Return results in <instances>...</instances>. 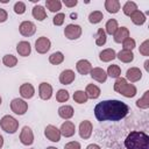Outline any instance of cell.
<instances>
[{"label": "cell", "mask_w": 149, "mask_h": 149, "mask_svg": "<svg viewBox=\"0 0 149 149\" xmlns=\"http://www.w3.org/2000/svg\"><path fill=\"white\" fill-rule=\"evenodd\" d=\"M73 114H74V111H73L72 106H70V105H63L58 108V115L64 120L71 119L73 116Z\"/></svg>", "instance_id": "7402d4cb"}, {"label": "cell", "mask_w": 149, "mask_h": 149, "mask_svg": "<svg viewBox=\"0 0 149 149\" xmlns=\"http://www.w3.org/2000/svg\"><path fill=\"white\" fill-rule=\"evenodd\" d=\"M119 28L118 26V21L115 19H111L106 22V26H105V33L108 34V35H114V33L116 31V29Z\"/></svg>", "instance_id": "83f0119b"}, {"label": "cell", "mask_w": 149, "mask_h": 149, "mask_svg": "<svg viewBox=\"0 0 149 149\" xmlns=\"http://www.w3.org/2000/svg\"><path fill=\"white\" fill-rule=\"evenodd\" d=\"M0 127L8 134H14L19 129V121L12 115H3L0 120Z\"/></svg>", "instance_id": "277c9868"}, {"label": "cell", "mask_w": 149, "mask_h": 149, "mask_svg": "<svg viewBox=\"0 0 149 149\" xmlns=\"http://www.w3.org/2000/svg\"><path fill=\"white\" fill-rule=\"evenodd\" d=\"M50 47H51V42L45 36L38 37L36 40V42H35V49H36V51L38 54H47L49 51Z\"/></svg>", "instance_id": "9c48e42d"}, {"label": "cell", "mask_w": 149, "mask_h": 149, "mask_svg": "<svg viewBox=\"0 0 149 149\" xmlns=\"http://www.w3.org/2000/svg\"><path fill=\"white\" fill-rule=\"evenodd\" d=\"M30 149H34V148H30Z\"/></svg>", "instance_id": "816d5d0a"}, {"label": "cell", "mask_w": 149, "mask_h": 149, "mask_svg": "<svg viewBox=\"0 0 149 149\" xmlns=\"http://www.w3.org/2000/svg\"><path fill=\"white\" fill-rule=\"evenodd\" d=\"M87 95H86V93L84 92V91H81V90H78V91H76L74 93H73V100L77 102V104H85L86 101H87Z\"/></svg>", "instance_id": "8d00e7d4"}, {"label": "cell", "mask_w": 149, "mask_h": 149, "mask_svg": "<svg viewBox=\"0 0 149 149\" xmlns=\"http://www.w3.org/2000/svg\"><path fill=\"white\" fill-rule=\"evenodd\" d=\"M13 9H14V12H15L16 14L21 15V14H23V13L26 12V3L22 2V1H17V2H15Z\"/></svg>", "instance_id": "60d3db41"}, {"label": "cell", "mask_w": 149, "mask_h": 149, "mask_svg": "<svg viewBox=\"0 0 149 149\" xmlns=\"http://www.w3.org/2000/svg\"><path fill=\"white\" fill-rule=\"evenodd\" d=\"M59 132H61V135H63L65 137H71L76 133V126L72 121H65L62 123Z\"/></svg>", "instance_id": "4fadbf2b"}, {"label": "cell", "mask_w": 149, "mask_h": 149, "mask_svg": "<svg viewBox=\"0 0 149 149\" xmlns=\"http://www.w3.org/2000/svg\"><path fill=\"white\" fill-rule=\"evenodd\" d=\"M76 69H77V71H78L80 74L85 76V74H87V73L91 72L92 65H91V63H90L87 59H79V61L76 63Z\"/></svg>", "instance_id": "e0dca14e"}, {"label": "cell", "mask_w": 149, "mask_h": 149, "mask_svg": "<svg viewBox=\"0 0 149 149\" xmlns=\"http://www.w3.org/2000/svg\"><path fill=\"white\" fill-rule=\"evenodd\" d=\"M16 51H17V54H19L20 56H22V57L29 56L30 52H31L30 43L27 42V41H21V42H19L17 45H16Z\"/></svg>", "instance_id": "d6986e66"}, {"label": "cell", "mask_w": 149, "mask_h": 149, "mask_svg": "<svg viewBox=\"0 0 149 149\" xmlns=\"http://www.w3.org/2000/svg\"><path fill=\"white\" fill-rule=\"evenodd\" d=\"M125 146L127 149H149V136L144 132L133 130L127 135Z\"/></svg>", "instance_id": "7a4b0ae2"}, {"label": "cell", "mask_w": 149, "mask_h": 149, "mask_svg": "<svg viewBox=\"0 0 149 149\" xmlns=\"http://www.w3.org/2000/svg\"><path fill=\"white\" fill-rule=\"evenodd\" d=\"M64 35L68 40H77L81 35V27L79 24L70 23L64 29Z\"/></svg>", "instance_id": "8992f818"}, {"label": "cell", "mask_w": 149, "mask_h": 149, "mask_svg": "<svg viewBox=\"0 0 149 149\" xmlns=\"http://www.w3.org/2000/svg\"><path fill=\"white\" fill-rule=\"evenodd\" d=\"M2 146H3V137H2V135L0 134V149L2 148Z\"/></svg>", "instance_id": "7dc6e473"}, {"label": "cell", "mask_w": 149, "mask_h": 149, "mask_svg": "<svg viewBox=\"0 0 149 149\" xmlns=\"http://www.w3.org/2000/svg\"><path fill=\"white\" fill-rule=\"evenodd\" d=\"M19 31L24 37H30L36 33V26L31 21H23L19 26Z\"/></svg>", "instance_id": "52a82bcc"}, {"label": "cell", "mask_w": 149, "mask_h": 149, "mask_svg": "<svg viewBox=\"0 0 149 149\" xmlns=\"http://www.w3.org/2000/svg\"><path fill=\"white\" fill-rule=\"evenodd\" d=\"M120 1L119 0H106L105 9L111 14H116L120 10Z\"/></svg>", "instance_id": "603a6c76"}, {"label": "cell", "mask_w": 149, "mask_h": 149, "mask_svg": "<svg viewBox=\"0 0 149 149\" xmlns=\"http://www.w3.org/2000/svg\"><path fill=\"white\" fill-rule=\"evenodd\" d=\"M115 58H116V52H115L114 49H112V48L104 49V50L100 51V54H99V59H100L101 62H105V63L111 62V61H113V59H115Z\"/></svg>", "instance_id": "ffe728a7"}, {"label": "cell", "mask_w": 149, "mask_h": 149, "mask_svg": "<svg viewBox=\"0 0 149 149\" xmlns=\"http://www.w3.org/2000/svg\"><path fill=\"white\" fill-rule=\"evenodd\" d=\"M38 95L42 100H49L52 97V86L49 83H41L38 85Z\"/></svg>", "instance_id": "7c38bea8"}, {"label": "cell", "mask_w": 149, "mask_h": 149, "mask_svg": "<svg viewBox=\"0 0 149 149\" xmlns=\"http://www.w3.org/2000/svg\"><path fill=\"white\" fill-rule=\"evenodd\" d=\"M142 78V71L139 68H130L126 72V80H129L130 83H136Z\"/></svg>", "instance_id": "5bb4252c"}, {"label": "cell", "mask_w": 149, "mask_h": 149, "mask_svg": "<svg viewBox=\"0 0 149 149\" xmlns=\"http://www.w3.org/2000/svg\"><path fill=\"white\" fill-rule=\"evenodd\" d=\"M85 93H86L87 98H90V99H97V98H99L101 91H100V88H99L97 85H94V84H88V85L86 86Z\"/></svg>", "instance_id": "484cf974"}, {"label": "cell", "mask_w": 149, "mask_h": 149, "mask_svg": "<svg viewBox=\"0 0 149 149\" xmlns=\"http://www.w3.org/2000/svg\"><path fill=\"white\" fill-rule=\"evenodd\" d=\"M69 98H70V94H69V92H68L66 90L61 88V90H58L57 93H56V100H57L58 102H65V101L69 100Z\"/></svg>", "instance_id": "74e56055"}, {"label": "cell", "mask_w": 149, "mask_h": 149, "mask_svg": "<svg viewBox=\"0 0 149 149\" xmlns=\"http://www.w3.org/2000/svg\"><path fill=\"white\" fill-rule=\"evenodd\" d=\"M64 149H81V146L77 141H71L64 146Z\"/></svg>", "instance_id": "7bdbcfd3"}, {"label": "cell", "mask_w": 149, "mask_h": 149, "mask_svg": "<svg viewBox=\"0 0 149 149\" xmlns=\"http://www.w3.org/2000/svg\"><path fill=\"white\" fill-rule=\"evenodd\" d=\"M122 10H123V14H125V15L130 16L135 10H137V5H136L134 1H127V2L123 5Z\"/></svg>", "instance_id": "1f68e13d"}, {"label": "cell", "mask_w": 149, "mask_h": 149, "mask_svg": "<svg viewBox=\"0 0 149 149\" xmlns=\"http://www.w3.org/2000/svg\"><path fill=\"white\" fill-rule=\"evenodd\" d=\"M1 102H2V99H1V97H0V105H1Z\"/></svg>", "instance_id": "f907efd6"}, {"label": "cell", "mask_w": 149, "mask_h": 149, "mask_svg": "<svg viewBox=\"0 0 149 149\" xmlns=\"http://www.w3.org/2000/svg\"><path fill=\"white\" fill-rule=\"evenodd\" d=\"M45 6L51 13H56L62 9V2L59 0H45Z\"/></svg>", "instance_id": "f546056e"}, {"label": "cell", "mask_w": 149, "mask_h": 149, "mask_svg": "<svg viewBox=\"0 0 149 149\" xmlns=\"http://www.w3.org/2000/svg\"><path fill=\"white\" fill-rule=\"evenodd\" d=\"M44 135H45V137L49 140V141H51V142H58L59 140H61V132H59V129L56 127V126H54V125H48L47 127H45V129H44Z\"/></svg>", "instance_id": "ba28073f"}, {"label": "cell", "mask_w": 149, "mask_h": 149, "mask_svg": "<svg viewBox=\"0 0 149 149\" xmlns=\"http://www.w3.org/2000/svg\"><path fill=\"white\" fill-rule=\"evenodd\" d=\"M49 62L54 65H58L64 62V55L61 51H55L49 56Z\"/></svg>", "instance_id": "4dcf8cb0"}, {"label": "cell", "mask_w": 149, "mask_h": 149, "mask_svg": "<svg viewBox=\"0 0 149 149\" xmlns=\"http://www.w3.org/2000/svg\"><path fill=\"white\" fill-rule=\"evenodd\" d=\"M63 3H64L66 7L71 8V7H74V6L78 3V1H77V0H64Z\"/></svg>", "instance_id": "f6af8a7d"}, {"label": "cell", "mask_w": 149, "mask_h": 149, "mask_svg": "<svg viewBox=\"0 0 149 149\" xmlns=\"http://www.w3.org/2000/svg\"><path fill=\"white\" fill-rule=\"evenodd\" d=\"M114 91L126 98H133L136 95V92H137L135 85L128 83L126 80V78H122V77L116 78V80L114 83Z\"/></svg>", "instance_id": "3957f363"}, {"label": "cell", "mask_w": 149, "mask_h": 149, "mask_svg": "<svg viewBox=\"0 0 149 149\" xmlns=\"http://www.w3.org/2000/svg\"><path fill=\"white\" fill-rule=\"evenodd\" d=\"M102 19H104V14H102V12H100V10H93V12L90 13V15H88V21H90V23H92V24L99 23Z\"/></svg>", "instance_id": "e575fe53"}, {"label": "cell", "mask_w": 149, "mask_h": 149, "mask_svg": "<svg viewBox=\"0 0 149 149\" xmlns=\"http://www.w3.org/2000/svg\"><path fill=\"white\" fill-rule=\"evenodd\" d=\"M2 63H3L7 68H13V66H15V65L17 64V58H16L14 55L8 54V55H5V56L2 57Z\"/></svg>", "instance_id": "d590c367"}, {"label": "cell", "mask_w": 149, "mask_h": 149, "mask_svg": "<svg viewBox=\"0 0 149 149\" xmlns=\"http://www.w3.org/2000/svg\"><path fill=\"white\" fill-rule=\"evenodd\" d=\"M114 41L116 43H121L123 42L127 37H129V30L127 27H119L116 29V31L114 33Z\"/></svg>", "instance_id": "44dd1931"}, {"label": "cell", "mask_w": 149, "mask_h": 149, "mask_svg": "<svg viewBox=\"0 0 149 149\" xmlns=\"http://www.w3.org/2000/svg\"><path fill=\"white\" fill-rule=\"evenodd\" d=\"M129 112V107L121 100H104L95 105L94 115L98 121H119Z\"/></svg>", "instance_id": "6da1fadb"}, {"label": "cell", "mask_w": 149, "mask_h": 149, "mask_svg": "<svg viewBox=\"0 0 149 149\" xmlns=\"http://www.w3.org/2000/svg\"><path fill=\"white\" fill-rule=\"evenodd\" d=\"M74 78H76V74H74V72H73L72 70H70V69L63 70V71L61 72V74H59V81H61V84H63V85H70V84L74 80Z\"/></svg>", "instance_id": "2e32d148"}, {"label": "cell", "mask_w": 149, "mask_h": 149, "mask_svg": "<svg viewBox=\"0 0 149 149\" xmlns=\"http://www.w3.org/2000/svg\"><path fill=\"white\" fill-rule=\"evenodd\" d=\"M20 141L24 146H30L34 142V133L30 127L24 126L20 133Z\"/></svg>", "instance_id": "30bf717a"}, {"label": "cell", "mask_w": 149, "mask_h": 149, "mask_svg": "<svg viewBox=\"0 0 149 149\" xmlns=\"http://www.w3.org/2000/svg\"><path fill=\"white\" fill-rule=\"evenodd\" d=\"M116 58H119V61H121L122 63H130L134 61V54L133 51L122 49L116 54Z\"/></svg>", "instance_id": "d4e9b609"}, {"label": "cell", "mask_w": 149, "mask_h": 149, "mask_svg": "<svg viewBox=\"0 0 149 149\" xmlns=\"http://www.w3.org/2000/svg\"><path fill=\"white\" fill-rule=\"evenodd\" d=\"M35 94V88L30 83H24L20 86V95L23 99H31Z\"/></svg>", "instance_id": "9a60e30c"}, {"label": "cell", "mask_w": 149, "mask_h": 149, "mask_svg": "<svg viewBox=\"0 0 149 149\" xmlns=\"http://www.w3.org/2000/svg\"><path fill=\"white\" fill-rule=\"evenodd\" d=\"M64 20H65V14L64 13H57L52 19V23L55 26H62L64 23Z\"/></svg>", "instance_id": "b9f144b4"}, {"label": "cell", "mask_w": 149, "mask_h": 149, "mask_svg": "<svg viewBox=\"0 0 149 149\" xmlns=\"http://www.w3.org/2000/svg\"><path fill=\"white\" fill-rule=\"evenodd\" d=\"M86 149H101L98 144H94V143H92V144H88L87 147H86Z\"/></svg>", "instance_id": "bcb514c9"}, {"label": "cell", "mask_w": 149, "mask_h": 149, "mask_svg": "<svg viewBox=\"0 0 149 149\" xmlns=\"http://www.w3.org/2000/svg\"><path fill=\"white\" fill-rule=\"evenodd\" d=\"M122 47H123V50L133 51V49L136 47V42H135L134 38H132V37H127V38L122 42Z\"/></svg>", "instance_id": "f35d334b"}, {"label": "cell", "mask_w": 149, "mask_h": 149, "mask_svg": "<svg viewBox=\"0 0 149 149\" xmlns=\"http://www.w3.org/2000/svg\"><path fill=\"white\" fill-rule=\"evenodd\" d=\"M90 73H91L92 79H94L98 83H105L107 79V74H106L105 70H102L101 68H92Z\"/></svg>", "instance_id": "ac0fdd59"}, {"label": "cell", "mask_w": 149, "mask_h": 149, "mask_svg": "<svg viewBox=\"0 0 149 149\" xmlns=\"http://www.w3.org/2000/svg\"><path fill=\"white\" fill-rule=\"evenodd\" d=\"M7 19H8V14H7V12H6L3 8H0V23L5 22Z\"/></svg>", "instance_id": "ee69618b"}, {"label": "cell", "mask_w": 149, "mask_h": 149, "mask_svg": "<svg viewBox=\"0 0 149 149\" xmlns=\"http://www.w3.org/2000/svg\"><path fill=\"white\" fill-rule=\"evenodd\" d=\"M139 51L142 56H149V40H146L141 43Z\"/></svg>", "instance_id": "ab89813d"}, {"label": "cell", "mask_w": 149, "mask_h": 149, "mask_svg": "<svg viewBox=\"0 0 149 149\" xmlns=\"http://www.w3.org/2000/svg\"><path fill=\"white\" fill-rule=\"evenodd\" d=\"M47 149H57V148H56V147H48Z\"/></svg>", "instance_id": "681fc988"}, {"label": "cell", "mask_w": 149, "mask_h": 149, "mask_svg": "<svg viewBox=\"0 0 149 149\" xmlns=\"http://www.w3.org/2000/svg\"><path fill=\"white\" fill-rule=\"evenodd\" d=\"M31 14H33V16H34L36 20H38V21H43V20L47 19V12H45L44 7L41 6V5L34 6V7H33V10H31Z\"/></svg>", "instance_id": "cb8c5ba5"}, {"label": "cell", "mask_w": 149, "mask_h": 149, "mask_svg": "<svg viewBox=\"0 0 149 149\" xmlns=\"http://www.w3.org/2000/svg\"><path fill=\"white\" fill-rule=\"evenodd\" d=\"M10 109L17 115H23L28 111V104L20 98H15L10 101Z\"/></svg>", "instance_id": "5b68a950"}, {"label": "cell", "mask_w": 149, "mask_h": 149, "mask_svg": "<svg viewBox=\"0 0 149 149\" xmlns=\"http://www.w3.org/2000/svg\"><path fill=\"white\" fill-rule=\"evenodd\" d=\"M148 64H149V61H146V62H144V69H146V71H149Z\"/></svg>", "instance_id": "c3c4849f"}, {"label": "cell", "mask_w": 149, "mask_h": 149, "mask_svg": "<svg viewBox=\"0 0 149 149\" xmlns=\"http://www.w3.org/2000/svg\"><path fill=\"white\" fill-rule=\"evenodd\" d=\"M92 130H93V126L92 122L88 120H84L80 122L79 125V135L81 139L87 140L91 135H92Z\"/></svg>", "instance_id": "8fae6325"}, {"label": "cell", "mask_w": 149, "mask_h": 149, "mask_svg": "<svg viewBox=\"0 0 149 149\" xmlns=\"http://www.w3.org/2000/svg\"><path fill=\"white\" fill-rule=\"evenodd\" d=\"M130 20H132V22L134 23V24H136V26H142L144 22H146V15L141 12V10H135L130 16Z\"/></svg>", "instance_id": "4316f807"}, {"label": "cell", "mask_w": 149, "mask_h": 149, "mask_svg": "<svg viewBox=\"0 0 149 149\" xmlns=\"http://www.w3.org/2000/svg\"><path fill=\"white\" fill-rule=\"evenodd\" d=\"M106 74L109 76L111 78H119V77L121 76V69H120L119 65H116V64H112V65L108 66Z\"/></svg>", "instance_id": "836d02e7"}, {"label": "cell", "mask_w": 149, "mask_h": 149, "mask_svg": "<svg viewBox=\"0 0 149 149\" xmlns=\"http://www.w3.org/2000/svg\"><path fill=\"white\" fill-rule=\"evenodd\" d=\"M106 41H107V35H106L105 30L102 28H99L97 34H95V44L101 47L106 43Z\"/></svg>", "instance_id": "d6a6232c"}, {"label": "cell", "mask_w": 149, "mask_h": 149, "mask_svg": "<svg viewBox=\"0 0 149 149\" xmlns=\"http://www.w3.org/2000/svg\"><path fill=\"white\" fill-rule=\"evenodd\" d=\"M136 106L141 109H147L149 107V91H146L143 95L136 100Z\"/></svg>", "instance_id": "f1b7e54d"}]
</instances>
